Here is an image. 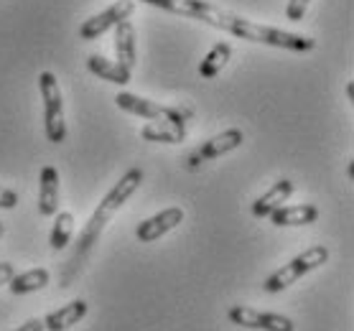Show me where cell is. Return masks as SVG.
<instances>
[{
	"instance_id": "obj_5",
	"label": "cell",
	"mask_w": 354,
	"mask_h": 331,
	"mask_svg": "<svg viewBox=\"0 0 354 331\" xmlns=\"http://www.w3.org/2000/svg\"><path fill=\"white\" fill-rule=\"evenodd\" d=\"M230 321L245 329H258V331H296V323L288 316L281 314H266L258 308L250 306H232L230 308Z\"/></svg>"
},
{
	"instance_id": "obj_11",
	"label": "cell",
	"mask_w": 354,
	"mask_h": 331,
	"mask_svg": "<svg viewBox=\"0 0 354 331\" xmlns=\"http://www.w3.org/2000/svg\"><path fill=\"white\" fill-rule=\"evenodd\" d=\"M115 54H118V64L133 72L138 51H136V28H133V23H130L128 18L115 26Z\"/></svg>"
},
{
	"instance_id": "obj_23",
	"label": "cell",
	"mask_w": 354,
	"mask_h": 331,
	"mask_svg": "<svg viewBox=\"0 0 354 331\" xmlns=\"http://www.w3.org/2000/svg\"><path fill=\"white\" fill-rule=\"evenodd\" d=\"M13 275H16V270H13L10 263H0V285H8Z\"/></svg>"
},
{
	"instance_id": "obj_4",
	"label": "cell",
	"mask_w": 354,
	"mask_h": 331,
	"mask_svg": "<svg viewBox=\"0 0 354 331\" xmlns=\"http://www.w3.org/2000/svg\"><path fill=\"white\" fill-rule=\"evenodd\" d=\"M39 89L44 100V130L51 143H64L66 138V122H64V100L59 89L57 77L51 72L39 74Z\"/></svg>"
},
{
	"instance_id": "obj_16",
	"label": "cell",
	"mask_w": 354,
	"mask_h": 331,
	"mask_svg": "<svg viewBox=\"0 0 354 331\" xmlns=\"http://www.w3.org/2000/svg\"><path fill=\"white\" fill-rule=\"evenodd\" d=\"M48 281H51V273H48L46 267H33V270H26L21 275H13L8 288L16 296H26V293H36L41 288H46Z\"/></svg>"
},
{
	"instance_id": "obj_24",
	"label": "cell",
	"mask_w": 354,
	"mask_h": 331,
	"mask_svg": "<svg viewBox=\"0 0 354 331\" xmlns=\"http://www.w3.org/2000/svg\"><path fill=\"white\" fill-rule=\"evenodd\" d=\"M16 331H46V329H44V321H41V319H31V321H26L24 326Z\"/></svg>"
},
{
	"instance_id": "obj_18",
	"label": "cell",
	"mask_w": 354,
	"mask_h": 331,
	"mask_svg": "<svg viewBox=\"0 0 354 331\" xmlns=\"http://www.w3.org/2000/svg\"><path fill=\"white\" fill-rule=\"evenodd\" d=\"M54 229H51V247L54 250H64L74 234V214L72 211H57L54 214Z\"/></svg>"
},
{
	"instance_id": "obj_15",
	"label": "cell",
	"mask_w": 354,
	"mask_h": 331,
	"mask_svg": "<svg viewBox=\"0 0 354 331\" xmlns=\"http://www.w3.org/2000/svg\"><path fill=\"white\" fill-rule=\"evenodd\" d=\"M87 69L95 77H100V79L105 82H113V84H128L130 82V69H125V66H120L118 62H110V59L100 57V54H92V57L87 59Z\"/></svg>"
},
{
	"instance_id": "obj_1",
	"label": "cell",
	"mask_w": 354,
	"mask_h": 331,
	"mask_svg": "<svg viewBox=\"0 0 354 331\" xmlns=\"http://www.w3.org/2000/svg\"><path fill=\"white\" fill-rule=\"evenodd\" d=\"M178 16L199 18V21H204V23L214 26V28H222V31L232 33V36H237V39L266 44V46H278V49L311 51L316 46V41L308 39V36L281 31V28H273V26L252 23V21L237 16V13H232V10H225V8H219V6L204 3V0H181Z\"/></svg>"
},
{
	"instance_id": "obj_7",
	"label": "cell",
	"mask_w": 354,
	"mask_h": 331,
	"mask_svg": "<svg viewBox=\"0 0 354 331\" xmlns=\"http://www.w3.org/2000/svg\"><path fill=\"white\" fill-rule=\"evenodd\" d=\"M242 143H245V133H242L240 128H230V130H225V133L214 135L212 140H207V143L186 161V166L192 171H196L204 161H212V158H219V155L230 153V151H237Z\"/></svg>"
},
{
	"instance_id": "obj_8",
	"label": "cell",
	"mask_w": 354,
	"mask_h": 331,
	"mask_svg": "<svg viewBox=\"0 0 354 331\" xmlns=\"http://www.w3.org/2000/svg\"><path fill=\"white\" fill-rule=\"evenodd\" d=\"M181 222H184V209L169 207V209L158 211L156 217L140 222L136 229V237L140 243H156V240H161L163 234H169L171 229H176Z\"/></svg>"
},
{
	"instance_id": "obj_6",
	"label": "cell",
	"mask_w": 354,
	"mask_h": 331,
	"mask_svg": "<svg viewBox=\"0 0 354 331\" xmlns=\"http://www.w3.org/2000/svg\"><path fill=\"white\" fill-rule=\"evenodd\" d=\"M133 10H136V0H118V3H113L107 10L97 13V16H92L89 21L82 23L80 39L82 41H95L97 36H102L105 31L115 28L120 21H125V18L133 16Z\"/></svg>"
},
{
	"instance_id": "obj_14",
	"label": "cell",
	"mask_w": 354,
	"mask_h": 331,
	"mask_svg": "<svg viewBox=\"0 0 354 331\" xmlns=\"http://www.w3.org/2000/svg\"><path fill=\"white\" fill-rule=\"evenodd\" d=\"M87 303L84 301H72V303H66V306H62L59 311H54V314H48L46 319H44V329L46 331H66L72 329V326H77V323L87 316Z\"/></svg>"
},
{
	"instance_id": "obj_20",
	"label": "cell",
	"mask_w": 354,
	"mask_h": 331,
	"mask_svg": "<svg viewBox=\"0 0 354 331\" xmlns=\"http://www.w3.org/2000/svg\"><path fill=\"white\" fill-rule=\"evenodd\" d=\"M306 8H308V0H288L286 16H288V21L298 23V21H304V16H306Z\"/></svg>"
},
{
	"instance_id": "obj_21",
	"label": "cell",
	"mask_w": 354,
	"mask_h": 331,
	"mask_svg": "<svg viewBox=\"0 0 354 331\" xmlns=\"http://www.w3.org/2000/svg\"><path fill=\"white\" fill-rule=\"evenodd\" d=\"M18 207V194L13 189L0 186V209H16Z\"/></svg>"
},
{
	"instance_id": "obj_10",
	"label": "cell",
	"mask_w": 354,
	"mask_h": 331,
	"mask_svg": "<svg viewBox=\"0 0 354 331\" xmlns=\"http://www.w3.org/2000/svg\"><path fill=\"white\" fill-rule=\"evenodd\" d=\"M290 194H293V184H290L288 178H281V181H275L270 189H268L266 194L260 196L258 202L252 204V214L260 219L270 217L275 209H281L283 204L288 202Z\"/></svg>"
},
{
	"instance_id": "obj_25",
	"label": "cell",
	"mask_w": 354,
	"mask_h": 331,
	"mask_svg": "<svg viewBox=\"0 0 354 331\" xmlns=\"http://www.w3.org/2000/svg\"><path fill=\"white\" fill-rule=\"evenodd\" d=\"M346 97H349V100H352V102H354V84H352V82L346 84Z\"/></svg>"
},
{
	"instance_id": "obj_26",
	"label": "cell",
	"mask_w": 354,
	"mask_h": 331,
	"mask_svg": "<svg viewBox=\"0 0 354 331\" xmlns=\"http://www.w3.org/2000/svg\"><path fill=\"white\" fill-rule=\"evenodd\" d=\"M3 232H6V227H3V222H0V237H3Z\"/></svg>"
},
{
	"instance_id": "obj_2",
	"label": "cell",
	"mask_w": 354,
	"mask_h": 331,
	"mask_svg": "<svg viewBox=\"0 0 354 331\" xmlns=\"http://www.w3.org/2000/svg\"><path fill=\"white\" fill-rule=\"evenodd\" d=\"M140 184H143V171L130 169L128 173H125V176H122L120 181L110 189V194L100 202V207L95 209V214L89 217V222L84 225V229H82L80 240H77V250H74V260H80V258L84 260V255L95 247L97 237H100L102 229L110 225V219L122 209V204L128 202L130 196L136 194Z\"/></svg>"
},
{
	"instance_id": "obj_19",
	"label": "cell",
	"mask_w": 354,
	"mask_h": 331,
	"mask_svg": "<svg viewBox=\"0 0 354 331\" xmlns=\"http://www.w3.org/2000/svg\"><path fill=\"white\" fill-rule=\"evenodd\" d=\"M140 135H143L145 140H151V143H181V140H184L176 130L171 128L169 122H148V125L140 130Z\"/></svg>"
},
{
	"instance_id": "obj_17",
	"label": "cell",
	"mask_w": 354,
	"mask_h": 331,
	"mask_svg": "<svg viewBox=\"0 0 354 331\" xmlns=\"http://www.w3.org/2000/svg\"><path fill=\"white\" fill-rule=\"evenodd\" d=\"M232 59V46L227 44V41H219L209 49V54L204 57V62L199 64V74L204 79H212V77H217L222 69L227 66V62Z\"/></svg>"
},
{
	"instance_id": "obj_9",
	"label": "cell",
	"mask_w": 354,
	"mask_h": 331,
	"mask_svg": "<svg viewBox=\"0 0 354 331\" xmlns=\"http://www.w3.org/2000/svg\"><path fill=\"white\" fill-rule=\"evenodd\" d=\"M39 211H41V217H54L59 211V173L54 166H44V169H41Z\"/></svg>"
},
{
	"instance_id": "obj_12",
	"label": "cell",
	"mask_w": 354,
	"mask_h": 331,
	"mask_svg": "<svg viewBox=\"0 0 354 331\" xmlns=\"http://www.w3.org/2000/svg\"><path fill=\"white\" fill-rule=\"evenodd\" d=\"M115 105L130 115L145 117V120H163V113H166V107L163 105H158V102H153V100L138 97V95H133V92H120V95L115 97Z\"/></svg>"
},
{
	"instance_id": "obj_22",
	"label": "cell",
	"mask_w": 354,
	"mask_h": 331,
	"mask_svg": "<svg viewBox=\"0 0 354 331\" xmlns=\"http://www.w3.org/2000/svg\"><path fill=\"white\" fill-rule=\"evenodd\" d=\"M143 3L156 6V8L169 10V13H178V8H181V0H143Z\"/></svg>"
},
{
	"instance_id": "obj_3",
	"label": "cell",
	"mask_w": 354,
	"mask_h": 331,
	"mask_svg": "<svg viewBox=\"0 0 354 331\" xmlns=\"http://www.w3.org/2000/svg\"><path fill=\"white\" fill-rule=\"evenodd\" d=\"M326 260H329V250H326L324 245H314V247H308L306 252L296 255L288 265L278 267V270H275V273L263 283V291L266 293L286 291L288 285H293L296 281H301L306 273H311V270H316V267L326 265Z\"/></svg>"
},
{
	"instance_id": "obj_13",
	"label": "cell",
	"mask_w": 354,
	"mask_h": 331,
	"mask_svg": "<svg viewBox=\"0 0 354 331\" xmlns=\"http://www.w3.org/2000/svg\"><path fill=\"white\" fill-rule=\"evenodd\" d=\"M275 227H304V225H314L319 219V209L314 204H293V207H286L283 204L281 209H275L270 214Z\"/></svg>"
}]
</instances>
